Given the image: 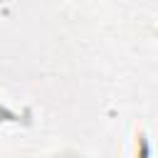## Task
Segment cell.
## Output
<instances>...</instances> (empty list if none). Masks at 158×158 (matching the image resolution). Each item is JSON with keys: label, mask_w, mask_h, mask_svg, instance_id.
Here are the masks:
<instances>
[{"label": "cell", "mask_w": 158, "mask_h": 158, "mask_svg": "<svg viewBox=\"0 0 158 158\" xmlns=\"http://www.w3.org/2000/svg\"><path fill=\"white\" fill-rule=\"evenodd\" d=\"M138 141H141V158H146V156H148V148H146V136L141 133V136H138Z\"/></svg>", "instance_id": "cell-1"}]
</instances>
